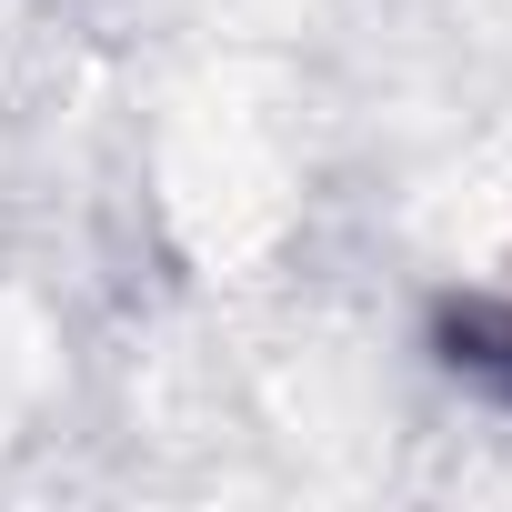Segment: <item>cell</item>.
I'll list each match as a JSON object with an SVG mask.
<instances>
[{
  "label": "cell",
  "instance_id": "cell-1",
  "mask_svg": "<svg viewBox=\"0 0 512 512\" xmlns=\"http://www.w3.org/2000/svg\"><path fill=\"white\" fill-rule=\"evenodd\" d=\"M452 362H472L492 392H512V312H462L452 322Z\"/></svg>",
  "mask_w": 512,
  "mask_h": 512
}]
</instances>
